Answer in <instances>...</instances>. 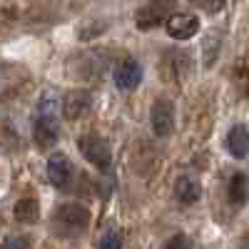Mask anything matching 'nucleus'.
Masks as SVG:
<instances>
[{"mask_svg":"<svg viewBox=\"0 0 249 249\" xmlns=\"http://www.w3.org/2000/svg\"><path fill=\"white\" fill-rule=\"evenodd\" d=\"M33 132L35 142L40 147H53L60 140V105L55 95H43L35 107V120H33Z\"/></svg>","mask_w":249,"mask_h":249,"instance_id":"obj_1","label":"nucleus"},{"mask_svg":"<svg viewBox=\"0 0 249 249\" xmlns=\"http://www.w3.org/2000/svg\"><path fill=\"white\" fill-rule=\"evenodd\" d=\"M90 224V212L80 202H65L53 212V230L57 237H77Z\"/></svg>","mask_w":249,"mask_h":249,"instance_id":"obj_2","label":"nucleus"},{"mask_svg":"<svg viewBox=\"0 0 249 249\" xmlns=\"http://www.w3.org/2000/svg\"><path fill=\"white\" fill-rule=\"evenodd\" d=\"M177 0H150L147 5H142L135 15V23L140 30H155L162 23H167V18L175 13Z\"/></svg>","mask_w":249,"mask_h":249,"instance_id":"obj_3","label":"nucleus"},{"mask_svg":"<svg viewBox=\"0 0 249 249\" xmlns=\"http://www.w3.org/2000/svg\"><path fill=\"white\" fill-rule=\"evenodd\" d=\"M77 147L82 152V157H85L92 167L97 170H107L110 164H112V150H110V144L97 137V135H85V137H80L77 140Z\"/></svg>","mask_w":249,"mask_h":249,"instance_id":"obj_4","label":"nucleus"},{"mask_svg":"<svg viewBox=\"0 0 249 249\" xmlns=\"http://www.w3.org/2000/svg\"><path fill=\"white\" fill-rule=\"evenodd\" d=\"M48 179L53 182V187L65 190L72 179V162L65 152H53L48 157Z\"/></svg>","mask_w":249,"mask_h":249,"instance_id":"obj_5","label":"nucleus"},{"mask_svg":"<svg viewBox=\"0 0 249 249\" xmlns=\"http://www.w3.org/2000/svg\"><path fill=\"white\" fill-rule=\"evenodd\" d=\"M164 25H167V33L175 40H190L199 33V18L190 13H172Z\"/></svg>","mask_w":249,"mask_h":249,"instance_id":"obj_6","label":"nucleus"},{"mask_svg":"<svg viewBox=\"0 0 249 249\" xmlns=\"http://www.w3.org/2000/svg\"><path fill=\"white\" fill-rule=\"evenodd\" d=\"M152 130L160 137H167L175 130V105L170 100H157L152 105Z\"/></svg>","mask_w":249,"mask_h":249,"instance_id":"obj_7","label":"nucleus"},{"mask_svg":"<svg viewBox=\"0 0 249 249\" xmlns=\"http://www.w3.org/2000/svg\"><path fill=\"white\" fill-rule=\"evenodd\" d=\"M140 80H142V68H140V62L127 57V60H122L120 65L115 68V85L120 90H135L140 85Z\"/></svg>","mask_w":249,"mask_h":249,"instance_id":"obj_8","label":"nucleus"},{"mask_svg":"<svg viewBox=\"0 0 249 249\" xmlns=\"http://www.w3.org/2000/svg\"><path fill=\"white\" fill-rule=\"evenodd\" d=\"M90 110V95L88 92H68L65 100H62V107L60 112L65 115L68 120H77L80 115H85Z\"/></svg>","mask_w":249,"mask_h":249,"instance_id":"obj_9","label":"nucleus"},{"mask_svg":"<svg viewBox=\"0 0 249 249\" xmlns=\"http://www.w3.org/2000/svg\"><path fill=\"white\" fill-rule=\"evenodd\" d=\"M199 195H202V187H199V182H197L192 175L177 177V182H175V197H177V202H182V204H195V202L199 199Z\"/></svg>","mask_w":249,"mask_h":249,"instance_id":"obj_10","label":"nucleus"},{"mask_svg":"<svg viewBox=\"0 0 249 249\" xmlns=\"http://www.w3.org/2000/svg\"><path fill=\"white\" fill-rule=\"evenodd\" d=\"M227 150H230V155L237 157V160L247 157V152H249V130L244 127V124H234V127L230 130V135H227Z\"/></svg>","mask_w":249,"mask_h":249,"instance_id":"obj_11","label":"nucleus"},{"mask_svg":"<svg viewBox=\"0 0 249 249\" xmlns=\"http://www.w3.org/2000/svg\"><path fill=\"white\" fill-rule=\"evenodd\" d=\"M230 202L232 204H237V207H242L244 202H247V197H249V179H247V175L244 172H234L232 175V179H230Z\"/></svg>","mask_w":249,"mask_h":249,"instance_id":"obj_12","label":"nucleus"},{"mask_svg":"<svg viewBox=\"0 0 249 249\" xmlns=\"http://www.w3.org/2000/svg\"><path fill=\"white\" fill-rule=\"evenodd\" d=\"M15 219L23 224H35L40 219V204L33 197H25L15 204Z\"/></svg>","mask_w":249,"mask_h":249,"instance_id":"obj_13","label":"nucleus"},{"mask_svg":"<svg viewBox=\"0 0 249 249\" xmlns=\"http://www.w3.org/2000/svg\"><path fill=\"white\" fill-rule=\"evenodd\" d=\"M234 80L249 88V55H244L234 62Z\"/></svg>","mask_w":249,"mask_h":249,"instance_id":"obj_14","label":"nucleus"},{"mask_svg":"<svg viewBox=\"0 0 249 249\" xmlns=\"http://www.w3.org/2000/svg\"><path fill=\"white\" fill-rule=\"evenodd\" d=\"M100 249H122V237H120V232H110V234L102 237Z\"/></svg>","mask_w":249,"mask_h":249,"instance_id":"obj_15","label":"nucleus"},{"mask_svg":"<svg viewBox=\"0 0 249 249\" xmlns=\"http://www.w3.org/2000/svg\"><path fill=\"white\" fill-rule=\"evenodd\" d=\"M197 8H202L204 13H219L224 8V0H192Z\"/></svg>","mask_w":249,"mask_h":249,"instance_id":"obj_16","label":"nucleus"},{"mask_svg":"<svg viewBox=\"0 0 249 249\" xmlns=\"http://www.w3.org/2000/svg\"><path fill=\"white\" fill-rule=\"evenodd\" d=\"M28 247H30V242L25 237H15V234L5 237V242H3V249H28Z\"/></svg>","mask_w":249,"mask_h":249,"instance_id":"obj_17","label":"nucleus"},{"mask_svg":"<svg viewBox=\"0 0 249 249\" xmlns=\"http://www.w3.org/2000/svg\"><path fill=\"white\" fill-rule=\"evenodd\" d=\"M164 249H192V247H190V239H187L184 234H175Z\"/></svg>","mask_w":249,"mask_h":249,"instance_id":"obj_18","label":"nucleus"},{"mask_svg":"<svg viewBox=\"0 0 249 249\" xmlns=\"http://www.w3.org/2000/svg\"><path fill=\"white\" fill-rule=\"evenodd\" d=\"M242 249H249V234H247V237L242 239Z\"/></svg>","mask_w":249,"mask_h":249,"instance_id":"obj_19","label":"nucleus"}]
</instances>
